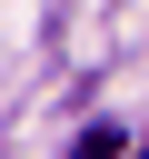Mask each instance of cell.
Listing matches in <instances>:
<instances>
[{
    "instance_id": "6da1fadb",
    "label": "cell",
    "mask_w": 149,
    "mask_h": 159,
    "mask_svg": "<svg viewBox=\"0 0 149 159\" xmlns=\"http://www.w3.org/2000/svg\"><path fill=\"white\" fill-rule=\"evenodd\" d=\"M119 149H129V139H119V129L99 119V129H79V149H70V159H119Z\"/></svg>"
}]
</instances>
